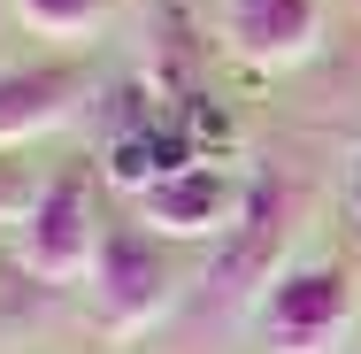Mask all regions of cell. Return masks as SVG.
Instances as JSON below:
<instances>
[{
	"label": "cell",
	"instance_id": "7",
	"mask_svg": "<svg viewBox=\"0 0 361 354\" xmlns=\"http://www.w3.org/2000/svg\"><path fill=\"white\" fill-rule=\"evenodd\" d=\"M85 100H92L85 62H31V70H8L0 77V154L62 131Z\"/></svg>",
	"mask_w": 361,
	"mask_h": 354
},
{
	"label": "cell",
	"instance_id": "8",
	"mask_svg": "<svg viewBox=\"0 0 361 354\" xmlns=\"http://www.w3.org/2000/svg\"><path fill=\"white\" fill-rule=\"evenodd\" d=\"M16 16L31 31H47V39H77V31H92L108 16V0H16Z\"/></svg>",
	"mask_w": 361,
	"mask_h": 354
},
{
	"label": "cell",
	"instance_id": "3",
	"mask_svg": "<svg viewBox=\"0 0 361 354\" xmlns=\"http://www.w3.org/2000/svg\"><path fill=\"white\" fill-rule=\"evenodd\" d=\"M85 293H92V324H100L108 339H131L146 324H161L169 300H177L169 239L108 223V239H100V254H92V270H85Z\"/></svg>",
	"mask_w": 361,
	"mask_h": 354
},
{
	"label": "cell",
	"instance_id": "4",
	"mask_svg": "<svg viewBox=\"0 0 361 354\" xmlns=\"http://www.w3.org/2000/svg\"><path fill=\"white\" fill-rule=\"evenodd\" d=\"M100 239H108V223L92 208V177H85V170H54V177L31 193L23 223H16V262H23L31 278H47V285H70V278L92 270Z\"/></svg>",
	"mask_w": 361,
	"mask_h": 354
},
{
	"label": "cell",
	"instance_id": "2",
	"mask_svg": "<svg viewBox=\"0 0 361 354\" xmlns=\"http://www.w3.org/2000/svg\"><path fill=\"white\" fill-rule=\"evenodd\" d=\"M354 308H361V285L346 262H292L254 300V331L269 354H331L354 331Z\"/></svg>",
	"mask_w": 361,
	"mask_h": 354
},
{
	"label": "cell",
	"instance_id": "10",
	"mask_svg": "<svg viewBox=\"0 0 361 354\" xmlns=\"http://www.w3.org/2000/svg\"><path fill=\"white\" fill-rule=\"evenodd\" d=\"M354 208H361V170H354Z\"/></svg>",
	"mask_w": 361,
	"mask_h": 354
},
{
	"label": "cell",
	"instance_id": "5",
	"mask_svg": "<svg viewBox=\"0 0 361 354\" xmlns=\"http://www.w3.org/2000/svg\"><path fill=\"white\" fill-rule=\"evenodd\" d=\"M238 208H246V185L231 177V170H216V162H177L169 177H154L139 193V223L154 231V239H200V247H216L223 231L238 223Z\"/></svg>",
	"mask_w": 361,
	"mask_h": 354
},
{
	"label": "cell",
	"instance_id": "9",
	"mask_svg": "<svg viewBox=\"0 0 361 354\" xmlns=\"http://www.w3.org/2000/svg\"><path fill=\"white\" fill-rule=\"evenodd\" d=\"M23 208H31V193H23V177L0 162V223H8V216H23Z\"/></svg>",
	"mask_w": 361,
	"mask_h": 354
},
{
	"label": "cell",
	"instance_id": "1",
	"mask_svg": "<svg viewBox=\"0 0 361 354\" xmlns=\"http://www.w3.org/2000/svg\"><path fill=\"white\" fill-rule=\"evenodd\" d=\"M300 216H307L300 177L269 170V177H254V185H246L238 223L216 239V293H223V300H246V293L262 300V293L292 270L285 254H292V239H300Z\"/></svg>",
	"mask_w": 361,
	"mask_h": 354
},
{
	"label": "cell",
	"instance_id": "6",
	"mask_svg": "<svg viewBox=\"0 0 361 354\" xmlns=\"http://www.w3.org/2000/svg\"><path fill=\"white\" fill-rule=\"evenodd\" d=\"M223 47L246 70H292L323 47V0H223Z\"/></svg>",
	"mask_w": 361,
	"mask_h": 354
}]
</instances>
